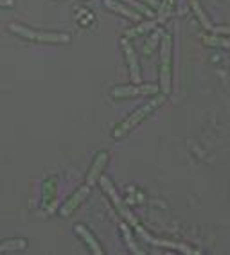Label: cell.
Returning a JSON list of instances; mask_svg holds the SVG:
<instances>
[{"mask_svg":"<svg viewBox=\"0 0 230 255\" xmlns=\"http://www.w3.org/2000/svg\"><path fill=\"white\" fill-rule=\"evenodd\" d=\"M164 99H166L164 96H157L155 99L147 101L146 105H142L138 110H135L133 114L129 115V117L126 119L124 123H120L119 126L115 128L114 133H112V137H114V138H122V137H126V135H128V133L131 131V129H133L135 126H137V124L142 123V121L147 117V115H151L153 112H155V110H157L158 106H160L162 103H164Z\"/></svg>","mask_w":230,"mask_h":255,"instance_id":"cell-1","label":"cell"},{"mask_svg":"<svg viewBox=\"0 0 230 255\" xmlns=\"http://www.w3.org/2000/svg\"><path fill=\"white\" fill-rule=\"evenodd\" d=\"M9 31H13L14 34L25 38V40L40 41V43H69L70 36L63 34V32H43V31H32L29 27H23L20 23H11Z\"/></svg>","mask_w":230,"mask_h":255,"instance_id":"cell-2","label":"cell"},{"mask_svg":"<svg viewBox=\"0 0 230 255\" xmlns=\"http://www.w3.org/2000/svg\"><path fill=\"white\" fill-rule=\"evenodd\" d=\"M171 49L173 40L169 34H164L160 47V88L164 96L171 92Z\"/></svg>","mask_w":230,"mask_h":255,"instance_id":"cell-3","label":"cell"},{"mask_svg":"<svg viewBox=\"0 0 230 255\" xmlns=\"http://www.w3.org/2000/svg\"><path fill=\"white\" fill-rule=\"evenodd\" d=\"M99 183H101V187L105 189V192L110 196V200L114 201V205H115V209L119 210V214L122 216V218L128 221L131 227H138V221H137V218H135L133 214H131V210L126 207V203L122 200H120V196L117 194V191H115V187L112 185V182L108 180V178H105V176H99Z\"/></svg>","mask_w":230,"mask_h":255,"instance_id":"cell-4","label":"cell"},{"mask_svg":"<svg viewBox=\"0 0 230 255\" xmlns=\"http://www.w3.org/2000/svg\"><path fill=\"white\" fill-rule=\"evenodd\" d=\"M112 97H129L146 96V94H158L157 85H133V87H117L110 92Z\"/></svg>","mask_w":230,"mask_h":255,"instance_id":"cell-5","label":"cell"},{"mask_svg":"<svg viewBox=\"0 0 230 255\" xmlns=\"http://www.w3.org/2000/svg\"><path fill=\"white\" fill-rule=\"evenodd\" d=\"M135 228H137L138 236L144 237L147 243H151V245H155V246H166V248H173V250H178V252H182V254H198L196 250H193V248H189V246H185V245H178V243L166 241V239H157V237L149 236V234H147L146 230L140 227V225H138V227H135Z\"/></svg>","mask_w":230,"mask_h":255,"instance_id":"cell-6","label":"cell"},{"mask_svg":"<svg viewBox=\"0 0 230 255\" xmlns=\"http://www.w3.org/2000/svg\"><path fill=\"white\" fill-rule=\"evenodd\" d=\"M122 43V49H124V54H126V59H128V65H129V74H131V79L133 83H140V67H138V61H137V54H135L133 50V45L128 41V38L120 41Z\"/></svg>","mask_w":230,"mask_h":255,"instance_id":"cell-7","label":"cell"},{"mask_svg":"<svg viewBox=\"0 0 230 255\" xmlns=\"http://www.w3.org/2000/svg\"><path fill=\"white\" fill-rule=\"evenodd\" d=\"M88 192H90V185H87V183H85L83 187H79L78 191L74 192V196L70 198V200L67 201L63 207H61V216H65V218H67V216L72 214L74 210H76L79 205H81V203H83V200L88 196Z\"/></svg>","mask_w":230,"mask_h":255,"instance_id":"cell-8","label":"cell"},{"mask_svg":"<svg viewBox=\"0 0 230 255\" xmlns=\"http://www.w3.org/2000/svg\"><path fill=\"white\" fill-rule=\"evenodd\" d=\"M106 160H108V155H106V153H99V155L96 156L92 167H90V171H88V174H87V185L92 187L94 183L99 180L103 169H105V165H106Z\"/></svg>","mask_w":230,"mask_h":255,"instance_id":"cell-9","label":"cell"},{"mask_svg":"<svg viewBox=\"0 0 230 255\" xmlns=\"http://www.w3.org/2000/svg\"><path fill=\"white\" fill-rule=\"evenodd\" d=\"M105 5L108 7V9L122 14V16H126V18H129V20H133V22H138V20H140V14H138L137 11L129 9V7L119 4V2H115V0H105Z\"/></svg>","mask_w":230,"mask_h":255,"instance_id":"cell-10","label":"cell"},{"mask_svg":"<svg viewBox=\"0 0 230 255\" xmlns=\"http://www.w3.org/2000/svg\"><path fill=\"white\" fill-rule=\"evenodd\" d=\"M76 232L79 234V236L83 237V241L87 243L88 246H90V250H92V254L96 255H103V248L99 246V243L96 241V237L90 234V230H88L87 227H83V225H76Z\"/></svg>","mask_w":230,"mask_h":255,"instance_id":"cell-11","label":"cell"},{"mask_svg":"<svg viewBox=\"0 0 230 255\" xmlns=\"http://www.w3.org/2000/svg\"><path fill=\"white\" fill-rule=\"evenodd\" d=\"M25 248H27V239H23V237H14V239H7V241L0 243V254L2 252L25 250Z\"/></svg>","mask_w":230,"mask_h":255,"instance_id":"cell-12","label":"cell"},{"mask_svg":"<svg viewBox=\"0 0 230 255\" xmlns=\"http://www.w3.org/2000/svg\"><path fill=\"white\" fill-rule=\"evenodd\" d=\"M191 7H193V11H194V14H196V18H198V22L202 23V27L205 29V31H211V32H212L214 25H212L211 20L207 18V14H205V11H203L202 7H200L198 0H191Z\"/></svg>","mask_w":230,"mask_h":255,"instance_id":"cell-13","label":"cell"},{"mask_svg":"<svg viewBox=\"0 0 230 255\" xmlns=\"http://www.w3.org/2000/svg\"><path fill=\"white\" fill-rule=\"evenodd\" d=\"M175 2H176V0H164V2L158 5V16H157V20H155V22H157V23L166 22V20L171 16V13H173Z\"/></svg>","mask_w":230,"mask_h":255,"instance_id":"cell-14","label":"cell"},{"mask_svg":"<svg viewBox=\"0 0 230 255\" xmlns=\"http://www.w3.org/2000/svg\"><path fill=\"white\" fill-rule=\"evenodd\" d=\"M120 230H122V234H124V239H126V243H128L129 250L133 252V254H137V255H142L144 252L140 250V248L137 246V243L133 241V237H131V232H129V228L126 227V225H122V227H120Z\"/></svg>","mask_w":230,"mask_h":255,"instance_id":"cell-15","label":"cell"},{"mask_svg":"<svg viewBox=\"0 0 230 255\" xmlns=\"http://www.w3.org/2000/svg\"><path fill=\"white\" fill-rule=\"evenodd\" d=\"M153 27H157V22H155V20H153V22L142 23L140 27L133 29V31H129V32H128V38H131V36H138V34H142V32H147V31H149V29H153Z\"/></svg>","mask_w":230,"mask_h":255,"instance_id":"cell-16","label":"cell"},{"mask_svg":"<svg viewBox=\"0 0 230 255\" xmlns=\"http://www.w3.org/2000/svg\"><path fill=\"white\" fill-rule=\"evenodd\" d=\"M122 2H126V4H129L131 7H135L137 11H140V13L147 14V16H153V9L151 7H146L144 4H140L138 0H122Z\"/></svg>","mask_w":230,"mask_h":255,"instance_id":"cell-17","label":"cell"},{"mask_svg":"<svg viewBox=\"0 0 230 255\" xmlns=\"http://www.w3.org/2000/svg\"><path fill=\"white\" fill-rule=\"evenodd\" d=\"M212 34H230V25H225V27H214L212 29Z\"/></svg>","mask_w":230,"mask_h":255,"instance_id":"cell-18","label":"cell"},{"mask_svg":"<svg viewBox=\"0 0 230 255\" xmlns=\"http://www.w3.org/2000/svg\"><path fill=\"white\" fill-rule=\"evenodd\" d=\"M142 2H146L151 9H158V5H160V2H158V0H142Z\"/></svg>","mask_w":230,"mask_h":255,"instance_id":"cell-19","label":"cell"},{"mask_svg":"<svg viewBox=\"0 0 230 255\" xmlns=\"http://www.w3.org/2000/svg\"><path fill=\"white\" fill-rule=\"evenodd\" d=\"M14 0H0V7H13Z\"/></svg>","mask_w":230,"mask_h":255,"instance_id":"cell-20","label":"cell"}]
</instances>
